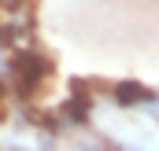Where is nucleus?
<instances>
[{
    "label": "nucleus",
    "mask_w": 159,
    "mask_h": 151,
    "mask_svg": "<svg viewBox=\"0 0 159 151\" xmlns=\"http://www.w3.org/2000/svg\"><path fill=\"white\" fill-rule=\"evenodd\" d=\"M152 96V88H144L141 81H133V77H126V81H119L115 88H111V100H115V107H122V111H141V103Z\"/></svg>",
    "instance_id": "obj_1"
},
{
    "label": "nucleus",
    "mask_w": 159,
    "mask_h": 151,
    "mask_svg": "<svg viewBox=\"0 0 159 151\" xmlns=\"http://www.w3.org/2000/svg\"><path fill=\"white\" fill-rule=\"evenodd\" d=\"M70 151H115V144H107V140H81Z\"/></svg>",
    "instance_id": "obj_2"
},
{
    "label": "nucleus",
    "mask_w": 159,
    "mask_h": 151,
    "mask_svg": "<svg viewBox=\"0 0 159 151\" xmlns=\"http://www.w3.org/2000/svg\"><path fill=\"white\" fill-rule=\"evenodd\" d=\"M7 59H11V52L0 44V74H7Z\"/></svg>",
    "instance_id": "obj_3"
},
{
    "label": "nucleus",
    "mask_w": 159,
    "mask_h": 151,
    "mask_svg": "<svg viewBox=\"0 0 159 151\" xmlns=\"http://www.w3.org/2000/svg\"><path fill=\"white\" fill-rule=\"evenodd\" d=\"M7 92H11V81H7V74H0V103H4Z\"/></svg>",
    "instance_id": "obj_4"
},
{
    "label": "nucleus",
    "mask_w": 159,
    "mask_h": 151,
    "mask_svg": "<svg viewBox=\"0 0 159 151\" xmlns=\"http://www.w3.org/2000/svg\"><path fill=\"white\" fill-rule=\"evenodd\" d=\"M22 4H26V0H4V7H11V11H19Z\"/></svg>",
    "instance_id": "obj_5"
},
{
    "label": "nucleus",
    "mask_w": 159,
    "mask_h": 151,
    "mask_svg": "<svg viewBox=\"0 0 159 151\" xmlns=\"http://www.w3.org/2000/svg\"><path fill=\"white\" fill-rule=\"evenodd\" d=\"M115 151H144V148H137V144H119Z\"/></svg>",
    "instance_id": "obj_6"
}]
</instances>
